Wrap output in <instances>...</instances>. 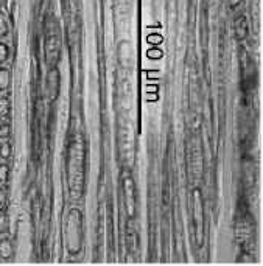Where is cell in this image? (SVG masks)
<instances>
[{
    "label": "cell",
    "instance_id": "cell-1",
    "mask_svg": "<svg viewBox=\"0 0 263 266\" xmlns=\"http://www.w3.org/2000/svg\"><path fill=\"white\" fill-rule=\"evenodd\" d=\"M83 241V221L78 209L70 210L67 221V232H65V243L70 254H78Z\"/></svg>",
    "mask_w": 263,
    "mask_h": 266
},
{
    "label": "cell",
    "instance_id": "cell-2",
    "mask_svg": "<svg viewBox=\"0 0 263 266\" xmlns=\"http://www.w3.org/2000/svg\"><path fill=\"white\" fill-rule=\"evenodd\" d=\"M193 223L196 232V243L201 246L204 241V210L200 190H193Z\"/></svg>",
    "mask_w": 263,
    "mask_h": 266
},
{
    "label": "cell",
    "instance_id": "cell-3",
    "mask_svg": "<svg viewBox=\"0 0 263 266\" xmlns=\"http://www.w3.org/2000/svg\"><path fill=\"white\" fill-rule=\"evenodd\" d=\"M123 198H125V209L128 218L136 216V188L134 181L131 178H126L123 181Z\"/></svg>",
    "mask_w": 263,
    "mask_h": 266
},
{
    "label": "cell",
    "instance_id": "cell-4",
    "mask_svg": "<svg viewBox=\"0 0 263 266\" xmlns=\"http://www.w3.org/2000/svg\"><path fill=\"white\" fill-rule=\"evenodd\" d=\"M118 64L122 65L123 69H131L133 67V61H134V52H133V47L128 41H122L118 44Z\"/></svg>",
    "mask_w": 263,
    "mask_h": 266
},
{
    "label": "cell",
    "instance_id": "cell-5",
    "mask_svg": "<svg viewBox=\"0 0 263 266\" xmlns=\"http://www.w3.org/2000/svg\"><path fill=\"white\" fill-rule=\"evenodd\" d=\"M45 56H47V64L50 67H56V64L61 56V45L56 36H50L45 42Z\"/></svg>",
    "mask_w": 263,
    "mask_h": 266
},
{
    "label": "cell",
    "instance_id": "cell-6",
    "mask_svg": "<svg viewBox=\"0 0 263 266\" xmlns=\"http://www.w3.org/2000/svg\"><path fill=\"white\" fill-rule=\"evenodd\" d=\"M47 93L50 100H55L59 95V89H61V75L58 72L56 67H50L49 74H47Z\"/></svg>",
    "mask_w": 263,
    "mask_h": 266
},
{
    "label": "cell",
    "instance_id": "cell-7",
    "mask_svg": "<svg viewBox=\"0 0 263 266\" xmlns=\"http://www.w3.org/2000/svg\"><path fill=\"white\" fill-rule=\"evenodd\" d=\"M234 33H235V38L237 41H245L248 38V33H249V25H248V19L246 16L240 14L237 19H235V23H234Z\"/></svg>",
    "mask_w": 263,
    "mask_h": 266
},
{
    "label": "cell",
    "instance_id": "cell-8",
    "mask_svg": "<svg viewBox=\"0 0 263 266\" xmlns=\"http://www.w3.org/2000/svg\"><path fill=\"white\" fill-rule=\"evenodd\" d=\"M13 255H14V248H13V243H11L8 238L0 240V258H4V260H10Z\"/></svg>",
    "mask_w": 263,
    "mask_h": 266
},
{
    "label": "cell",
    "instance_id": "cell-9",
    "mask_svg": "<svg viewBox=\"0 0 263 266\" xmlns=\"http://www.w3.org/2000/svg\"><path fill=\"white\" fill-rule=\"evenodd\" d=\"M11 86V72L0 65V92L8 90Z\"/></svg>",
    "mask_w": 263,
    "mask_h": 266
},
{
    "label": "cell",
    "instance_id": "cell-10",
    "mask_svg": "<svg viewBox=\"0 0 263 266\" xmlns=\"http://www.w3.org/2000/svg\"><path fill=\"white\" fill-rule=\"evenodd\" d=\"M13 154V147L8 140H4L2 143H0V159L4 160H8Z\"/></svg>",
    "mask_w": 263,
    "mask_h": 266
},
{
    "label": "cell",
    "instance_id": "cell-11",
    "mask_svg": "<svg viewBox=\"0 0 263 266\" xmlns=\"http://www.w3.org/2000/svg\"><path fill=\"white\" fill-rule=\"evenodd\" d=\"M11 137V125L4 122L0 123V140H8Z\"/></svg>",
    "mask_w": 263,
    "mask_h": 266
},
{
    "label": "cell",
    "instance_id": "cell-12",
    "mask_svg": "<svg viewBox=\"0 0 263 266\" xmlns=\"http://www.w3.org/2000/svg\"><path fill=\"white\" fill-rule=\"evenodd\" d=\"M10 179V167L7 163H2L0 165V184L5 185Z\"/></svg>",
    "mask_w": 263,
    "mask_h": 266
},
{
    "label": "cell",
    "instance_id": "cell-13",
    "mask_svg": "<svg viewBox=\"0 0 263 266\" xmlns=\"http://www.w3.org/2000/svg\"><path fill=\"white\" fill-rule=\"evenodd\" d=\"M7 33H8V22H7L5 14L0 11V38H4Z\"/></svg>",
    "mask_w": 263,
    "mask_h": 266
},
{
    "label": "cell",
    "instance_id": "cell-14",
    "mask_svg": "<svg viewBox=\"0 0 263 266\" xmlns=\"http://www.w3.org/2000/svg\"><path fill=\"white\" fill-rule=\"evenodd\" d=\"M8 56H10V49H8V45L4 44V42H0V65H2L4 62H7Z\"/></svg>",
    "mask_w": 263,
    "mask_h": 266
},
{
    "label": "cell",
    "instance_id": "cell-15",
    "mask_svg": "<svg viewBox=\"0 0 263 266\" xmlns=\"http://www.w3.org/2000/svg\"><path fill=\"white\" fill-rule=\"evenodd\" d=\"M7 206V191L4 188H0V209H4Z\"/></svg>",
    "mask_w": 263,
    "mask_h": 266
},
{
    "label": "cell",
    "instance_id": "cell-16",
    "mask_svg": "<svg viewBox=\"0 0 263 266\" xmlns=\"http://www.w3.org/2000/svg\"><path fill=\"white\" fill-rule=\"evenodd\" d=\"M0 4H2V0H0Z\"/></svg>",
    "mask_w": 263,
    "mask_h": 266
}]
</instances>
